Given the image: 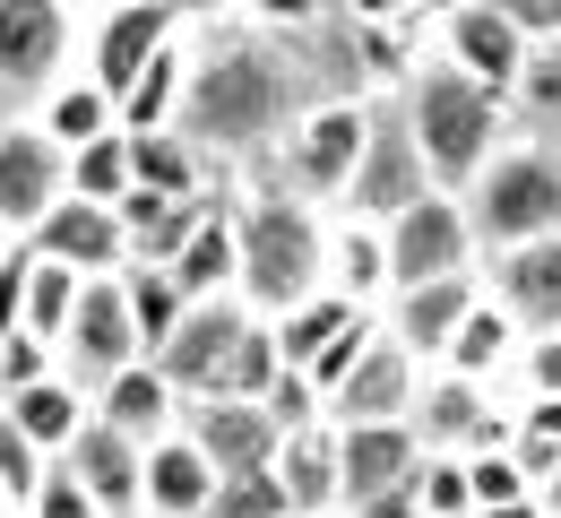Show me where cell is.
Here are the masks:
<instances>
[{"label": "cell", "mask_w": 561, "mask_h": 518, "mask_svg": "<svg viewBox=\"0 0 561 518\" xmlns=\"http://www.w3.org/2000/svg\"><path fill=\"white\" fill-rule=\"evenodd\" d=\"M294 61L277 35L260 26H216L191 35V104H182V139L208 164H242V156L277 148L294 130Z\"/></svg>", "instance_id": "1"}, {"label": "cell", "mask_w": 561, "mask_h": 518, "mask_svg": "<svg viewBox=\"0 0 561 518\" xmlns=\"http://www.w3.org/2000/svg\"><path fill=\"white\" fill-rule=\"evenodd\" d=\"M233 225H242V302L260 320H285L302 302L329 295V208H311L285 182H251L233 191Z\"/></svg>", "instance_id": "2"}, {"label": "cell", "mask_w": 561, "mask_h": 518, "mask_svg": "<svg viewBox=\"0 0 561 518\" xmlns=\"http://www.w3.org/2000/svg\"><path fill=\"white\" fill-rule=\"evenodd\" d=\"M398 104H407V122H415V148H423V164H432V182L440 191H476L484 182V164L518 130H510V104L492 95V87H476L467 70H449L440 53H423V70L398 87Z\"/></svg>", "instance_id": "3"}, {"label": "cell", "mask_w": 561, "mask_h": 518, "mask_svg": "<svg viewBox=\"0 0 561 518\" xmlns=\"http://www.w3.org/2000/svg\"><path fill=\"white\" fill-rule=\"evenodd\" d=\"M156 371L182 389V406H199V398H268L277 371H285L277 320H260L242 295L191 302L182 329H173V346L156 355Z\"/></svg>", "instance_id": "4"}, {"label": "cell", "mask_w": 561, "mask_h": 518, "mask_svg": "<svg viewBox=\"0 0 561 518\" xmlns=\"http://www.w3.org/2000/svg\"><path fill=\"white\" fill-rule=\"evenodd\" d=\"M87 70V35H78L70 0H0V104L9 122H35L44 95H61Z\"/></svg>", "instance_id": "5"}, {"label": "cell", "mask_w": 561, "mask_h": 518, "mask_svg": "<svg viewBox=\"0 0 561 518\" xmlns=\"http://www.w3.org/2000/svg\"><path fill=\"white\" fill-rule=\"evenodd\" d=\"M467 217H476L484 260H492V251H518V242L561 233V148L510 139V148L484 164V182L467 191Z\"/></svg>", "instance_id": "6"}, {"label": "cell", "mask_w": 561, "mask_h": 518, "mask_svg": "<svg viewBox=\"0 0 561 518\" xmlns=\"http://www.w3.org/2000/svg\"><path fill=\"white\" fill-rule=\"evenodd\" d=\"M363 139H371V95H311L294 113V130L277 139V164H285L277 182L302 191L311 208H346Z\"/></svg>", "instance_id": "7"}, {"label": "cell", "mask_w": 561, "mask_h": 518, "mask_svg": "<svg viewBox=\"0 0 561 518\" xmlns=\"http://www.w3.org/2000/svg\"><path fill=\"white\" fill-rule=\"evenodd\" d=\"M432 164L415 148V122L398 95H371V139H363V164H354V191L337 217H363V225H398L415 199H432Z\"/></svg>", "instance_id": "8"}, {"label": "cell", "mask_w": 561, "mask_h": 518, "mask_svg": "<svg viewBox=\"0 0 561 518\" xmlns=\"http://www.w3.org/2000/svg\"><path fill=\"white\" fill-rule=\"evenodd\" d=\"M476 268H484V242H476V217L458 191H432L389 225V295L432 286V277H476Z\"/></svg>", "instance_id": "9"}, {"label": "cell", "mask_w": 561, "mask_h": 518, "mask_svg": "<svg viewBox=\"0 0 561 518\" xmlns=\"http://www.w3.org/2000/svg\"><path fill=\"white\" fill-rule=\"evenodd\" d=\"M182 35H191V0H113L95 18V35H87V78L122 104L139 87V70L164 44H182Z\"/></svg>", "instance_id": "10"}, {"label": "cell", "mask_w": 561, "mask_h": 518, "mask_svg": "<svg viewBox=\"0 0 561 518\" xmlns=\"http://www.w3.org/2000/svg\"><path fill=\"white\" fill-rule=\"evenodd\" d=\"M70 199V148H53L35 122H0V233L35 242V225Z\"/></svg>", "instance_id": "11"}, {"label": "cell", "mask_w": 561, "mask_h": 518, "mask_svg": "<svg viewBox=\"0 0 561 518\" xmlns=\"http://www.w3.org/2000/svg\"><path fill=\"white\" fill-rule=\"evenodd\" d=\"M415 433H423V458H476V449H510L518 441V415L492 406L484 380L432 371L423 398H415Z\"/></svg>", "instance_id": "12"}, {"label": "cell", "mask_w": 561, "mask_h": 518, "mask_svg": "<svg viewBox=\"0 0 561 518\" xmlns=\"http://www.w3.org/2000/svg\"><path fill=\"white\" fill-rule=\"evenodd\" d=\"M130 364H156L139 337V320H130V295H122V277H95L87 302H78L70 337H61V371H70L78 389H104V380H122Z\"/></svg>", "instance_id": "13"}, {"label": "cell", "mask_w": 561, "mask_h": 518, "mask_svg": "<svg viewBox=\"0 0 561 518\" xmlns=\"http://www.w3.org/2000/svg\"><path fill=\"white\" fill-rule=\"evenodd\" d=\"M432 53L510 104V87H518V70H527V53H536V44L510 26V9H501V0H467L458 18H440V26H432Z\"/></svg>", "instance_id": "14"}, {"label": "cell", "mask_w": 561, "mask_h": 518, "mask_svg": "<svg viewBox=\"0 0 561 518\" xmlns=\"http://www.w3.org/2000/svg\"><path fill=\"white\" fill-rule=\"evenodd\" d=\"M182 433L216 458V475L277 467V449H285V424L268 415V398H199V406H182Z\"/></svg>", "instance_id": "15"}, {"label": "cell", "mask_w": 561, "mask_h": 518, "mask_svg": "<svg viewBox=\"0 0 561 518\" xmlns=\"http://www.w3.org/2000/svg\"><path fill=\"white\" fill-rule=\"evenodd\" d=\"M484 295L501 302L527 337H561V233L518 242V251H492L484 260Z\"/></svg>", "instance_id": "16"}, {"label": "cell", "mask_w": 561, "mask_h": 518, "mask_svg": "<svg viewBox=\"0 0 561 518\" xmlns=\"http://www.w3.org/2000/svg\"><path fill=\"white\" fill-rule=\"evenodd\" d=\"M35 260H61L78 277H122L130 268V233H122V208H104V199H61L53 217L35 225V242H26Z\"/></svg>", "instance_id": "17"}, {"label": "cell", "mask_w": 561, "mask_h": 518, "mask_svg": "<svg viewBox=\"0 0 561 518\" xmlns=\"http://www.w3.org/2000/svg\"><path fill=\"white\" fill-rule=\"evenodd\" d=\"M415 398H423V364L380 329L371 355L346 371V389L329 398V424H415Z\"/></svg>", "instance_id": "18"}, {"label": "cell", "mask_w": 561, "mask_h": 518, "mask_svg": "<svg viewBox=\"0 0 561 518\" xmlns=\"http://www.w3.org/2000/svg\"><path fill=\"white\" fill-rule=\"evenodd\" d=\"M476 302H484V268H476V277H432V286H407V295H389V337H398L415 364H440Z\"/></svg>", "instance_id": "19"}, {"label": "cell", "mask_w": 561, "mask_h": 518, "mask_svg": "<svg viewBox=\"0 0 561 518\" xmlns=\"http://www.w3.org/2000/svg\"><path fill=\"white\" fill-rule=\"evenodd\" d=\"M337 458H346V510H363L423 467V433L415 424H337Z\"/></svg>", "instance_id": "20"}, {"label": "cell", "mask_w": 561, "mask_h": 518, "mask_svg": "<svg viewBox=\"0 0 561 518\" xmlns=\"http://www.w3.org/2000/svg\"><path fill=\"white\" fill-rule=\"evenodd\" d=\"M61 467H70V475H78V484H87V493H95L113 518H147V449L122 441L113 424H87Z\"/></svg>", "instance_id": "21"}, {"label": "cell", "mask_w": 561, "mask_h": 518, "mask_svg": "<svg viewBox=\"0 0 561 518\" xmlns=\"http://www.w3.org/2000/svg\"><path fill=\"white\" fill-rule=\"evenodd\" d=\"M95 424H113L122 441L156 449V441H173V433H182V389H173L156 364H130L122 380H104V389H95Z\"/></svg>", "instance_id": "22"}, {"label": "cell", "mask_w": 561, "mask_h": 518, "mask_svg": "<svg viewBox=\"0 0 561 518\" xmlns=\"http://www.w3.org/2000/svg\"><path fill=\"white\" fill-rule=\"evenodd\" d=\"M0 406H9V424H18L26 441L44 449V458H70V441L87 433V424H95V389H78L70 371H44V380L9 389Z\"/></svg>", "instance_id": "23"}, {"label": "cell", "mask_w": 561, "mask_h": 518, "mask_svg": "<svg viewBox=\"0 0 561 518\" xmlns=\"http://www.w3.org/2000/svg\"><path fill=\"white\" fill-rule=\"evenodd\" d=\"M277 484H285V502H294V518H337V510H346V458H337V424L285 433Z\"/></svg>", "instance_id": "24"}, {"label": "cell", "mask_w": 561, "mask_h": 518, "mask_svg": "<svg viewBox=\"0 0 561 518\" xmlns=\"http://www.w3.org/2000/svg\"><path fill=\"white\" fill-rule=\"evenodd\" d=\"M216 493H225V475H216V458L191 433L147 449V518H208Z\"/></svg>", "instance_id": "25"}, {"label": "cell", "mask_w": 561, "mask_h": 518, "mask_svg": "<svg viewBox=\"0 0 561 518\" xmlns=\"http://www.w3.org/2000/svg\"><path fill=\"white\" fill-rule=\"evenodd\" d=\"M173 286H182V302H225V295H242V225H233V191H225V199L208 208V225L182 242Z\"/></svg>", "instance_id": "26"}, {"label": "cell", "mask_w": 561, "mask_h": 518, "mask_svg": "<svg viewBox=\"0 0 561 518\" xmlns=\"http://www.w3.org/2000/svg\"><path fill=\"white\" fill-rule=\"evenodd\" d=\"M225 199V191H199V199H164V191H130L122 199V233H130V268H173L182 260V242L208 225V208Z\"/></svg>", "instance_id": "27"}, {"label": "cell", "mask_w": 561, "mask_h": 518, "mask_svg": "<svg viewBox=\"0 0 561 518\" xmlns=\"http://www.w3.org/2000/svg\"><path fill=\"white\" fill-rule=\"evenodd\" d=\"M518 355H527V329H518V320H510V311H501V302H476V311H467V329H458V337H449V355H440V371H458V380H501V371H518Z\"/></svg>", "instance_id": "28"}, {"label": "cell", "mask_w": 561, "mask_h": 518, "mask_svg": "<svg viewBox=\"0 0 561 518\" xmlns=\"http://www.w3.org/2000/svg\"><path fill=\"white\" fill-rule=\"evenodd\" d=\"M182 104H191V35L164 44V53L139 70V87L122 95V130H130V139H147V130H182Z\"/></svg>", "instance_id": "29"}, {"label": "cell", "mask_w": 561, "mask_h": 518, "mask_svg": "<svg viewBox=\"0 0 561 518\" xmlns=\"http://www.w3.org/2000/svg\"><path fill=\"white\" fill-rule=\"evenodd\" d=\"M329 295L363 302V311L389 295V225L337 217V233H329Z\"/></svg>", "instance_id": "30"}, {"label": "cell", "mask_w": 561, "mask_h": 518, "mask_svg": "<svg viewBox=\"0 0 561 518\" xmlns=\"http://www.w3.org/2000/svg\"><path fill=\"white\" fill-rule=\"evenodd\" d=\"M35 130H44L53 148H70V156H78V148H95V139H113V130H122V104H113V95H104L95 78L78 70L70 87H61V95H44Z\"/></svg>", "instance_id": "31"}, {"label": "cell", "mask_w": 561, "mask_h": 518, "mask_svg": "<svg viewBox=\"0 0 561 518\" xmlns=\"http://www.w3.org/2000/svg\"><path fill=\"white\" fill-rule=\"evenodd\" d=\"M130 164H139V191H164V199H199V191H225L216 182V164L182 130H147V139H130Z\"/></svg>", "instance_id": "32"}, {"label": "cell", "mask_w": 561, "mask_h": 518, "mask_svg": "<svg viewBox=\"0 0 561 518\" xmlns=\"http://www.w3.org/2000/svg\"><path fill=\"white\" fill-rule=\"evenodd\" d=\"M510 130L536 139V148H561V44L527 53V70L510 87Z\"/></svg>", "instance_id": "33"}, {"label": "cell", "mask_w": 561, "mask_h": 518, "mask_svg": "<svg viewBox=\"0 0 561 518\" xmlns=\"http://www.w3.org/2000/svg\"><path fill=\"white\" fill-rule=\"evenodd\" d=\"M354 320H363V302H346V295H320V302H302V311H285L277 320V355H285V371H311L337 337H346Z\"/></svg>", "instance_id": "34"}, {"label": "cell", "mask_w": 561, "mask_h": 518, "mask_svg": "<svg viewBox=\"0 0 561 518\" xmlns=\"http://www.w3.org/2000/svg\"><path fill=\"white\" fill-rule=\"evenodd\" d=\"M122 295H130V320H139V337H147V355H164L173 346V329H182V286H173V268H122Z\"/></svg>", "instance_id": "35"}, {"label": "cell", "mask_w": 561, "mask_h": 518, "mask_svg": "<svg viewBox=\"0 0 561 518\" xmlns=\"http://www.w3.org/2000/svg\"><path fill=\"white\" fill-rule=\"evenodd\" d=\"M70 191H78V199H104V208H122V199L139 191L130 130H113V139H95V148H78V156H70Z\"/></svg>", "instance_id": "36"}, {"label": "cell", "mask_w": 561, "mask_h": 518, "mask_svg": "<svg viewBox=\"0 0 561 518\" xmlns=\"http://www.w3.org/2000/svg\"><path fill=\"white\" fill-rule=\"evenodd\" d=\"M53 467H61V458H44V449L9 424V406H0V493H9V510H35V493L53 484Z\"/></svg>", "instance_id": "37"}, {"label": "cell", "mask_w": 561, "mask_h": 518, "mask_svg": "<svg viewBox=\"0 0 561 518\" xmlns=\"http://www.w3.org/2000/svg\"><path fill=\"white\" fill-rule=\"evenodd\" d=\"M467 484H476V510H501V502H536V475L518 467V449H476V458H467Z\"/></svg>", "instance_id": "38"}, {"label": "cell", "mask_w": 561, "mask_h": 518, "mask_svg": "<svg viewBox=\"0 0 561 518\" xmlns=\"http://www.w3.org/2000/svg\"><path fill=\"white\" fill-rule=\"evenodd\" d=\"M208 518H294V502H285L277 467H251V475H225V493H216Z\"/></svg>", "instance_id": "39"}, {"label": "cell", "mask_w": 561, "mask_h": 518, "mask_svg": "<svg viewBox=\"0 0 561 518\" xmlns=\"http://www.w3.org/2000/svg\"><path fill=\"white\" fill-rule=\"evenodd\" d=\"M423 518H476V484H467V458H423Z\"/></svg>", "instance_id": "40"}, {"label": "cell", "mask_w": 561, "mask_h": 518, "mask_svg": "<svg viewBox=\"0 0 561 518\" xmlns=\"http://www.w3.org/2000/svg\"><path fill=\"white\" fill-rule=\"evenodd\" d=\"M268 415H277L285 433H311V424H329V398H320L302 371H277V389H268Z\"/></svg>", "instance_id": "41"}, {"label": "cell", "mask_w": 561, "mask_h": 518, "mask_svg": "<svg viewBox=\"0 0 561 518\" xmlns=\"http://www.w3.org/2000/svg\"><path fill=\"white\" fill-rule=\"evenodd\" d=\"M26 518H113V510H104V502H95V493L78 484L70 467H53V484L35 493V510H26Z\"/></svg>", "instance_id": "42"}, {"label": "cell", "mask_w": 561, "mask_h": 518, "mask_svg": "<svg viewBox=\"0 0 561 518\" xmlns=\"http://www.w3.org/2000/svg\"><path fill=\"white\" fill-rule=\"evenodd\" d=\"M527 398H561V337H527V355H518V406Z\"/></svg>", "instance_id": "43"}, {"label": "cell", "mask_w": 561, "mask_h": 518, "mask_svg": "<svg viewBox=\"0 0 561 518\" xmlns=\"http://www.w3.org/2000/svg\"><path fill=\"white\" fill-rule=\"evenodd\" d=\"M242 18H251L260 35H294V26L320 18V0H242Z\"/></svg>", "instance_id": "44"}, {"label": "cell", "mask_w": 561, "mask_h": 518, "mask_svg": "<svg viewBox=\"0 0 561 518\" xmlns=\"http://www.w3.org/2000/svg\"><path fill=\"white\" fill-rule=\"evenodd\" d=\"M501 9H510V26L527 44H561V0H501Z\"/></svg>", "instance_id": "45"}, {"label": "cell", "mask_w": 561, "mask_h": 518, "mask_svg": "<svg viewBox=\"0 0 561 518\" xmlns=\"http://www.w3.org/2000/svg\"><path fill=\"white\" fill-rule=\"evenodd\" d=\"M423 475V467H415ZM415 475H407V484H398V493H380V502H363V510H346V518H423V484Z\"/></svg>", "instance_id": "46"}, {"label": "cell", "mask_w": 561, "mask_h": 518, "mask_svg": "<svg viewBox=\"0 0 561 518\" xmlns=\"http://www.w3.org/2000/svg\"><path fill=\"white\" fill-rule=\"evenodd\" d=\"M518 424H527V433H545V441L561 449V398H527V406H518Z\"/></svg>", "instance_id": "47"}, {"label": "cell", "mask_w": 561, "mask_h": 518, "mask_svg": "<svg viewBox=\"0 0 561 518\" xmlns=\"http://www.w3.org/2000/svg\"><path fill=\"white\" fill-rule=\"evenodd\" d=\"M476 518H553V510H545V493H536V502H501V510H476Z\"/></svg>", "instance_id": "48"}, {"label": "cell", "mask_w": 561, "mask_h": 518, "mask_svg": "<svg viewBox=\"0 0 561 518\" xmlns=\"http://www.w3.org/2000/svg\"><path fill=\"white\" fill-rule=\"evenodd\" d=\"M423 18H432V26H440V18H458V9H467V0H415Z\"/></svg>", "instance_id": "49"}, {"label": "cell", "mask_w": 561, "mask_h": 518, "mask_svg": "<svg viewBox=\"0 0 561 518\" xmlns=\"http://www.w3.org/2000/svg\"><path fill=\"white\" fill-rule=\"evenodd\" d=\"M545 510H553V518H561V475H553V484H545Z\"/></svg>", "instance_id": "50"}, {"label": "cell", "mask_w": 561, "mask_h": 518, "mask_svg": "<svg viewBox=\"0 0 561 518\" xmlns=\"http://www.w3.org/2000/svg\"><path fill=\"white\" fill-rule=\"evenodd\" d=\"M9 251H18V242H9V233H0V260H9Z\"/></svg>", "instance_id": "51"}, {"label": "cell", "mask_w": 561, "mask_h": 518, "mask_svg": "<svg viewBox=\"0 0 561 518\" xmlns=\"http://www.w3.org/2000/svg\"><path fill=\"white\" fill-rule=\"evenodd\" d=\"M0 518H26V510H0Z\"/></svg>", "instance_id": "52"}, {"label": "cell", "mask_w": 561, "mask_h": 518, "mask_svg": "<svg viewBox=\"0 0 561 518\" xmlns=\"http://www.w3.org/2000/svg\"><path fill=\"white\" fill-rule=\"evenodd\" d=\"M0 510H9V493H0Z\"/></svg>", "instance_id": "53"}, {"label": "cell", "mask_w": 561, "mask_h": 518, "mask_svg": "<svg viewBox=\"0 0 561 518\" xmlns=\"http://www.w3.org/2000/svg\"><path fill=\"white\" fill-rule=\"evenodd\" d=\"M0 122H9V104H0Z\"/></svg>", "instance_id": "54"}, {"label": "cell", "mask_w": 561, "mask_h": 518, "mask_svg": "<svg viewBox=\"0 0 561 518\" xmlns=\"http://www.w3.org/2000/svg\"><path fill=\"white\" fill-rule=\"evenodd\" d=\"M104 9H113V0H104Z\"/></svg>", "instance_id": "55"}, {"label": "cell", "mask_w": 561, "mask_h": 518, "mask_svg": "<svg viewBox=\"0 0 561 518\" xmlns=\"http://www.w3.org/2000/svg\"><path fill=\"white\" fill-rule=\"evenodd\" d=\"M337 518H346V510H337Z\"/></svg>", "instance_id": "56"}]
</instances>
